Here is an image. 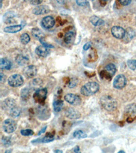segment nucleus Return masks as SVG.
<instances>
[{
    "label": "nucleus",
    "instance_id": "obj_27",
    "mask_svg": "<svg viewBox=\"0 0 136 153\" xmlns=\"http://www.w3.org/2000/svg\"><path fill=\"white\" fill-rule=\"evenodd\" d=\"M21 96L22 100L25 101L27 100L30 96V90H29V88H25L23 90L21 91Z\"/></svg>",
    "mask_w": 136,
    "mask_h": 153
},
{
    "label": "nucleus",
    "instance_id": "obj_40",
    "mask_svg": "<svg viewBox=\"0 0 136 153\" xmlns=\"http://www.w3.org/2000/svg\"><path fill=\"white\" fill-rule=\"evenodd\" d=\"M108 0H100V3L101 5V6H104L107 3Z\"/></svg>",
    "mask_w": 136,
    "mask_h": 153
},
{
    "label": "nucleus",
    "instance_id": "obj_46",
    "mask_svg": "<svg viewBox=\"0 0 136 153\" xmlns=\"http://www.w3.org/2000/svg\"><path fill=\"white\" fill-rule=\"evenodd\" d=\"M118 152H119V153H124V152H125L124 151V150H120V151Z\"/></svg>",
    "mask_w": 136,
    "mask_h": 153
},
{
    "label": "nucleus",
    "instance_id": "obj_15",
    "mask_svg": "<svg viewBox=\"0 0 136 153\" xmlns=\"http://www.w3.org/2000/svg\"><path fill=\"white\" fill-rule=\"evenodd\" d=\"M50 12V8L46 5L44 6H38L36 7L33 10V13L36 15H42V14H46Z\"/></svg>",
    "mask_w": 136,
    "mask_h": 153
},
{
    "label": "nucleus",
    "instance_id": "obj_11",
    "mask_svg": "<svg viewBox=\"0 0 136 153\" xmlns=\"http://www.w3.org/2000/svg\"><path fill=\"white\" fill-rule=\"evenodd\" d=\"M112 36L117 39H123L124 38L126 31L124 29L119 26H114L111 29Z\"/></svg>",
    "mask_w": 136,
    "mask_h": 153
},
{
    "label": "nucleus",
    "instance_id": "obj_14",
    "mask_svg": "<svg viewBox=\"0 0 136 153\" xmlns=\"http://www.w3.org/2000/svg\"><path fill=\"white\" fill-rule=\"evenodd\" d=\"M37 68L35 65H29L24 69L23 73L25 76L28 78H32L37 74Z\"/></svg>",
    "mask_w": 136,
    "mask_h": 153
},
{
    "label": "nucleus",
    "instance_id": "obj_29",
    "mask_svg": "<svg viewBox=\"0 0 136 153\" xmlns=\"http://www.w3.org/2000/svg\"><path fill=\"white\" fill-rule=\"evenodd\" d=\"M1 142L5 146H10L12 144V138L11 137L4 136L2 137Z\"/></svg>",
    "mask_w": 136,
    "mask_h": 153
},
{
    "label": "nucleus",
    "instance_id": "obj_38",
    "mask_svg": "<svg viewBox=\"0 0 136 153\" xmlns=\"http://www.w3.org/2000/svg\"><path fill=\"white\" fill-rule=\"evenodd\" d=\"M91 47V42H87V43H86L85 45H84L83 49H84V51H88Z\"/></svg>",
    "mask_w": 136,
    "mask_h": 153
},
{
    "label": "nucleus",
    "instance_id": "obj_1",
    "mask_svg": "<svg viewBox=\"0 0 136 153\" xmlns=\"http://www.w3.org/2000/svg\"><path fill=\"white\" fill-rule=\"evenodd\" d=\"M2 109L13 118L19 117L21 114V110L16 105L15 100L12 98H8L2 102Z\"/></svg>",
    "mask_w": 136,
    "mask_h": 153
},
{
    "label": "nucleus",
    "instance_id": "obj_35",
    "mask_svg": "<svg viewBox=\"0 0 136 153\" xmlns=\"http://www.w3.org/2000/svg\"><path fill=\"white\" fill-rule=\"evenodd\" d=\"M76 4L80 6H85L88 4V0H76Z\"/></svg>",
    "mask_w": 136,
    "mask_h": 153
},
{
    "label": "nucleus",
    "instance_id": "obj_16",
    "mask_svg": "<svg viewBox=\"0 0 136 153\" xmlns=\"http://www.w3.org/2000/svg\"><path fill=\"white\" fill-rule=\"evenodd\" d=\"M50 48L45 47L44 46H39L36 49V53L41 57H46L50 54Z\"/></svg>",
    "mask_w": 136,
    "mask_h": 153
},
{
    "label": "nucleus",
    "instance_id": "obj_45",
    "mask_svg": "<svg viewBox=\"0 0 136 153\" xmlns=\"http://www.w3.org/2000/svg\"><path fill=\"white\" fill-rule=\"evenodd\" d=\"M54 152L59 153V152H63V151H62V150H54Z\"/></svg>",
    "mask_w": 136,
    "mask_h": 153
},
{
    "label": "nucleus",
    "instance_id": "obj_37",
    "mask_svg": "<svg viewBox=\"0 0 136 153\" xmlns=\"http://www.w3.org/2000/svg\"><path fill=\"white\" fill-rule=\"evenodd\" d=\"M119 2L121 5H123V6H126L131 4L132 0H119Z\"/></svg>",
    "mask_w": 136,
    "mask_h": 153
},
{
    "label": "nucleus",
    "instance_id": "obj_9",
    "mask_svg": "<svg viewBox=\"0 0 136 153\" xmlns=\"http://www.w3.org/2000/svg\"><path fill=\"white\" fill-rule=\"evenodd\" d=\"M65 100L71 105H78L81 103V99L78 95H76L72 93H68L65 96Z\"/></svg>",
    "mask_w": 136,
    "mask_h": 153
},
{
    "label": "nucleus",
    "instance_id": "obj_48",
    "mask_svg": "<svg viewBox=\"0 0 136 153\" xmlns=\"http://www.w3.org/2000/svg\"><path fill=\"white\" fill-rule=\"evenodd\" d=\"M24 1H27V0H24Z\"/></svg>",
    "mask_w": 136,
    "mask_h": 153
},
{
    "label": "nucleus",
    "instance_id": "obj_6",
    "mask_svg": "<svg viewBox=\"0 0 136 153\" xmlns=\"http://www.w3.org/2000/svg\"><path fill=\"white\" fill-rule=\"evenodd\" d=\"M2 127H3L4 131L7 134H12V133L14 132L17 128L16 123L14 121V120L10 119V118H8V119L5 120L3 125H2Z\"/></svg>",
    "mask_w": 136,
    "mask_h": 153
},
{
    "label": "nucleus",
    "instance_id": "obj_8",
    "mask_svg": "<svg viewBox=\"0 0 136 153\" xmlns=\"http://www.w3.org/2000/svg\"><path fill=\"white\" fill-rule=\"evenodd\" d=\"M127 78L123 74L116 76L113 82V86L117 89H122L127 85Z\"/></svg>",
    "mask_w": 136,
    "mask_h": 153
},
{
    "label": "nucleus",
    "instance_id": "obj_13",
    "mask_svg": "<svg viewBox=\"0 0 136 153\" xmlns=\"http://www.w3.org/2000/svg\"><path fill=\"white\" fill-rule=\"evenodd\" d=\"M76 37V32L74 29H71L70 27L69 30H67L65 36H64V42L67 44H70L74 42V39H75Z\"/></svg>",
    "mask_w": 136,
    "mask_h": 153
},
{
    "label": "nucleus",
    "instance_id": "obj_10",
    "mask_svg": "<svg viewBox=\"0 0 136 153\" xmlns=\"http://www.w3.org/2000/svg\"><path fill=\"white\" fill-rule=\"evenodd\" d=\"M65 116L70 119L76 120L80 118L81 117L80 113L79 111L74 108H68L65 112Z\"/></svg>",
    "mask_w": 136,
    "mask_h": 153
},
{
    "label": "nucleus",
    "instance_id": "obj_7",
    "mask_svg": "<svg viewBox=\"0 0 136 153\" xmlns=\"http://www.w3.org/2000/svg\"><path fill=\"white\" fill-rule=\"evenodd\" d=\"M8 83L12 87H18L23 85L24 80L21 75L14 74L8 78Z\"/></svg>",
    "mask_w": 136,
    "mask_h": 153
},
{
    "label": "nucleus",
    "instance_id": "obj_24",
    "mask_svg": "<svg viewBox=\"0 0 136 153\" xmlns=\"http://www.w3.org/2000/svg\"><path fill=\"white\" fill-rule=\"evenodd\" d=\"M31 33L34 38H36L37 39H39L42 38H44V34L43 33V32L38 28H33L31 31Z\"/></svg>",
    "mask_w": 136,
    "mask_h": 153
},
{
    "label": "nucleus",
    "instance_id": "obj_44",
    "mask_svg": "<svg viewBox=\"0 0 136 153\" xmlns=\"http://www.w3.org/2000/svg\"><path fill=\"white\" fill-rule=\"evenodd\" d=\"M132 121H133V118H132L129 117V118H127V122H128V123H131V122H132Z\"/></svg>",
    "mask_w": 136,
    "mask_h": 153
},
{
    "label": "nucleus",
    "instance_id": "obj_2",
    "mask_svg": "<svg viewBox=\"0 0 136 153\" xmlns=\"http://www.w3.org/2000/svg\"><path fill=\"white\" fill-rule=\"evenodd\" d=\"M99 90H100V85L97 82H89L82 86L80 92L81 94L84 96H91L97 93Z\"/></svg>",
    "mask_w": 136,
    "mask_h": 153
},
{
    "label": "nucleus",
    "instance_id": "obj_32",
    "mask_svg": "<svg viewBox=\"0 0 136 153\" xmlns=\"http://www.w3.org/2000/svg\"><path fill=\"white\" fill-rule=\"evenodd\" d=\"M33 131L31 129H23L21 131V134L23 136H29V135H33Z\"/></svg>",
    "mask_w": 136,
    "mask_h": 153
},
{
    "label": "nucleus",
    "instance_id": "obj_23",
    "mask_svg": "<svg viewBox=\"0 0 136 153\" xmlns=\"http://www.w3.org/2000/svg\"><path fill=\"white\" fill-rule=\"evenodd\" d=\"M125 113L127 115L132 116L136 114V104L135 103H132L127 105L125 108Z\"/></svg>",
    "mask_w": 136,
    "mask_h": 153
},
{
    "label": "nucleus",
    "instance_id": "obj_22",
    "mask_svg": "<svg viewBox=\"0 0 136 153\" xmlns=\"http://www.w3.org/2000/svg\"><path fill=\"white\" fill-rule=\"evenodd\" d=\"M135 36V31L132 28H129L126 30V33L124 37V41L125 42H130L133 38H134Z\"/></svg>",
    "mask_w": 136,
    "mask_h": 153
},
{
    "label": "nucleus",
    "instance_id": "obj_20",
    "mask_svg": "<svg viewBox=\"0 0 136 153\" xmlns=\"http://www.w3.org/2000/svg\"><path fill=\"white\" fill-rule=\"evenodd\" d=\"M12 67V64L10 61L7 59H1L0 60V68L1 70H10Z\"/></svg>",
    "mask_w": 136,
    "mask_h": 153
},
{
    "label": "nucleus",
    "instance_id": "obj_39",
    "mask_svg": "<svg viewBox=\"0 0 136 153\" xmlns=\"http://www.w3.org/2000/svg\"><path fill=\"white\" fill-rule=\"evenodd\" d=\"M0 80H1V82H4V81L6 80V76H5L2 72L0 74Z\"/></svg>",
    "mask_w": 136,
    "mask_h": 153
},
{
    "label": "nucleus",
    "instance_id": "obj_12",
    "mask_svg": "<svg viewBox=\"0 0 136 153\" xmlns=\"http://www.w3.org/2000/svg\"><path fill=\"white\" fill-rule=\"evenodd\" d=\"M42 26L44 29H49L53 27L54 24H55V20L51 16H47L42 19L41 22Z\"/></svg>",
    "mask_w": 136,
    "mask_h": 153
},
{
    "label": "nucleus",
    "instance_id": "obj_4",
    "mask_svg": "<svg viewBox=\"0 0 136 153\" xmlns=\"http://www.w3.org/2000/svg\"><path fill=\"white\" fill-rule=\"evenodd\" d=\"M117 71V68L112 63H109L106 66L105 70H102L100 72V76L102 78H106L108 80H110Z\"/></svg>",
    "mask_w": 136,
    "mask_h": 153
},
{
    "label": "nucleus",
    "instance_id": "obj_3",
    "mask_svg": "<svg viewBox=\"0 0 136 153\" xmlns=\"http://www.w3.org/2000/svg\"><path fill=\"white\" fill-rule=\"evenodd\" d=\"M101 103L102 105L103 108L105 110L112 112V111L115 110L117 108V102L115 99L109 95H106L101 97Z\"/></svg>",
    "mask_w": 136,
    "mask_h": 153
},
{
    "label": "nucleus",
    "instance_id": "obj_42",
    "mask_svg": "<svg viewBox=\"0 0 136 153\" xmlns=\"http://www.w3.org/2000/svg\"><path fill=\"white\" fill-rule=\"evenodd\" d=\"M74 152H80V148H79V146H76L75 148H74Z\"/></svg>",
    "mask_w": 136,
    "mask_h": 153
},
{
    "label": "nucleus",
    "instance_id": "obj_33",
    "mask_svg": "<svg viewBox=\"0 0 136 153\" xmlns=\"http://www.w3.org/2000/svg\"><path fill=\"white\" fill-rule=\"evenodd\" d=\"M42 80H41L40 78H36L34 79V80L32 81V85H34V86H39L42 85Z\"/></svg>",
    "mask_w": 136,
    "mask_h": 153
},
{
    "label": "nucleus",
    "instance_id": "obj_26",
    "mask_svg": "<svg viewBox=\"0 0 136 153\" xmlns=\"http://www.w3.org/2000/svg\"><path fill=\"white\" fill-rule=\"evenodd\" d=\"M73 136L75 138H78V139H82V138H85L87 137V134L82 130H77L74 131L73 134Z\"/></svg>",
    "mask_w": 136,
    "mask_h": 153
},
{
    "label": "nucleus",
    "instance_id": "obj_47",
    "mask_svg": "<svg viewBox=\"0 0 136 153\" xmlns=\"http://www.w3.org/2000/svg\"><path fill=\"white\" fill-rule=\"evenodd\" d=\"M12 152V150H6V152Z\"/></svg>",
    "mask_w": 136,
    "mask_h": 153
},
{
    "label": "nucleus",
    "instance_id": "obj_18",
    "mask_svg": "<svg viewBox=\"0 0 136 153\" xmlns=\"http://www.w3.org/2000/svg\"><path fill=\"white\" fill-rule=\"evenodd\" d=\"M54 140V134H47L46 136L43 138H39V139H37L32 141V143H48L52 141H53Z\"/></svg>",
    "mask_w": 136,
    "mask_h": 153
},
{
    "label": "nucleus",
    "instance_id": "obj_43",
    "mask_svg": "<svg viewBox=\"0 0 136 153\" xmlns=\"http://www.w3.org/2000/svg\"><path fill=\"white\" fill-rule=\"evenodd\" d=\"M56 1H57L58 3L60 4H63L65 3L66 0H56Z\"/></svg>",
    "mask_w": 136,
    "mask_h": 153
},
{
    "label": "nucleus",
    "instance_id": "obj_17",
    "mask_svg": "<svg viewBox=\"0 0 136 153\" xmlns=\"http://www.w3.org/2000/svg\"><path fill=\"white\" fill-rule=\"evenodd\" d=\"M23 26L24 25H16L8 26L5 27L4 31L8 33H15L22 30V29L23 28Z\"/></svg>",
    "mask_w": 136,
    "mask_h": 153
},
{
    "label": "nucleus",
    "instance_id": "obj_5",
    "mask_svg": "<svg viewBox=\"0 0 136 153\" xmlns=\"http://www.w3.org/2000/svg\"><path fill=\"white\" fill-rule=\"evenodd\" d=\"M47 93H48V91L45 88H39V89L37 90L33 94V99L35 102L39 103V104L43 105L46 99Z\"/></svg>",
    "mask_w": 136,
    "mask_h": 153
},
{
    "label": "nucleus",
    "instance_id": "obj_21",
    "mask_svg": "<svg viewBox=\"0 0 136 153\" xmlns=\"http://www.w3.org/2000/svg\"><path fill=\"white\" fill-rule=\"evenodd\" d=\"M90 22H91V23L93 25L95 26V27H100V26H102L104 25V21H103L102 19L99 18L98 16H95V15L91 16Z\"/></svg>",
    "mask_w": 136,
    "mask_h": 153
},
{
    "label": "nucleus",
    "instance_id": "obj_36",
    "mask_svg": "<svg viewBox=\"0 0 136 153\" xmlns=\"http://www.w3.org/2000/svg\"><path fill=\"white\" fill-rule=\"evenodd\" d=\"M30 1V4L33 6H38V5L40 4L43 0H29Z\"/></svg>",
    "mask_w": 136,
    "mask_h": 153
},
{
    "label": "nucleus",
    "instance_id": "obj_31",
    "mask_svg": "<svg viewBox=\"0 0 136 153\" xmlns=\"http://www.w3.org/2000/svg\"><path fill=\"white\" fill-rule=\"evenodd\" d=\"M127 65L132 70H136V60H134V59L128 60Z\"/></svg>",
    "mask_w": 136,
    "mask_h": 153
},
{
    "label": "nucleus",
    "instance_id": "obj_41",
    "mask_svg": "<svg viewBox=\"0 0 136 153\" xmlns=\"http://www.w3.org/2000/svg\"><path fill=\"white\" fill-rule=\"evenodd\" d=\"M46 128H47V127L46 126V127H44V128H42V129H41V131H39V133H38V135H42L43 134V133H44L45 132V131L46 130Z\"/></svg>",
    "mask_w": 136,
    "mask_h": 153
},
{
    "label": "nucleus",
    "instance_id": "obj_19",
    "mask_svg": "<svg viewBox=\"0 0 136 153\" xmlns=\"http://www.w3.org/2000/svg\"><path fill=\"white\" fill-rule=\"evenodd\" d=\"M16 62L18 63L19 65L23 66L27 65V64L29 63V59L26 56L23 55H17L16 57Z\"/></svg>",
    "mask_w": 136,
    "mask_h": 153
},
{
    "label": "nucleus",
    "instance_id": "obj_30",
    "mask_svg": "<svg viewBox=\"0 0 136 153\" xmlns=\"http://www.w3.org/2000/svg\"><path fill=\"white\" fill-rule=\"evenodd\" d=\"M79 83V80H78L77 78H71V80L69 81V83H68V87L70 88H74L75 86H78Z\"/></svg>",
    "mask_w": 136,
    "mask_h": 153
},
{
    "label": "nucleus",
    "instance_id": "obj_34",
    "mask_svg": "<svg viewBox=\"0 0 136 153\" xmlns=\"http://www.w3.org/2000/svg\"><path fill=\"white\" fill-rule=\"evenodd\" d=\"M39 42H40V43L42 44V45L45 46V47H47V48H54V46L51 45V44H48V43L46 42L45 40H44V38L39 39Z\"/></svg>",
    "mask_w": 136,
    "mask_h": 153
},
{
    "label": "nucleus",
    "instance_id": "obj_28",
    "mask_svg": "<svg viewBox=\"0 0 136 153\" xmlns=\"http://www.w3.org/2000/svg\"><path fill=\"white\" fill-rule=\"evenodd\" d=\"M21 42L22 44H27L30 42V36L28 33H25L21 36Z\"/></svg>",
    "mask_w": 136,
    "mask_h": 153
},
{
    "label": "nucleus",
    "instance_id": "obj_25",
    "mask_svg": "<svg viewBox=\"0 0 136 153\" xmlns=\"http://www.w3.org/2000/svg\"><path fill=\"white\" fill-rule=\"evenodd\" d=\"M63 106V102L61 100H57L54 101L53 103V107H54V112H60L62 109Z\"/></svg>",
    "mask_w": 136,
    "mask_h": 153
}]
</instances>
